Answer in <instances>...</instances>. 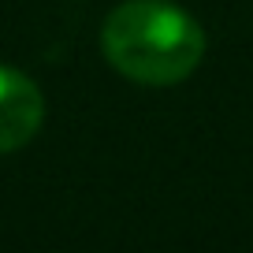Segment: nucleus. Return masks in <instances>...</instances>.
I'll return each instance as SVG.
<instances>
[{"label": "nucleus", "instance_id": "nucleus-1", "mask_svg": "<svg viewBox=\"0 0 253 253\" xmlns=\"http://www.w3.org/2000/svg\"><path fill=\"white\" fill-rule=\"evenodd\" d=\"M101 52L130 82L175 86L198 71L205 30L171 0H123L101 26Z\"/></svg>", "mask_w": 253, "mask_h": 253}, {"label": "nucleus", "instance_id": "nucleus-2", "mask_svg": "<svg viewBox=\"0 0 253 253\" xmlns=\"http://www.w3.org/2000/svg\"><path fill=\"white\" fill-rule=\"evenodd\" d=\"M45 97L30 75L0 63V153L23 149L41 130Z\"/></svg>", "mask_w": 253, "mask_h": 253}]
</instances>
